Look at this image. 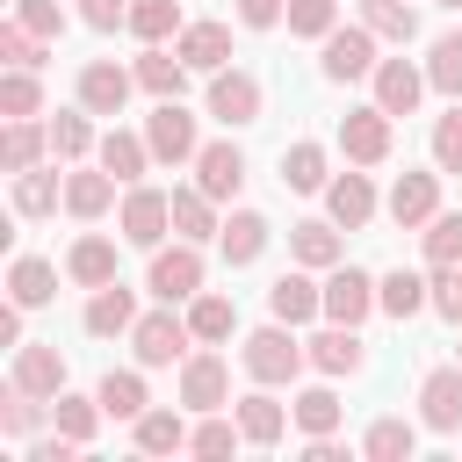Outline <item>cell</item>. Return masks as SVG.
Masks as SVG:
<instances>
[{
    "label": "cell",
    "mask_w": 462,
    "mask_h": 462,
    "mask_svg": "<svg viewBox=\"0 0 462 462\" xmlns=\"http://www.w3.org/2000/svg\"><path fill=\"white\" fill-rule=\"evenodd\" d=\"M188 339H195V325H188V318H173V303L130 325V346H137V361H144V368H173V361L188 354Z\"/></svg>",
    "instance_id": "1"
},
{
    "label": "cell",
    "mask_w": 462,
    "mask_h": 462,
    "mask_svg": "<svg viewBox=\"0 0 462 462\" xmlns=\"http://www.w3.org/2000/svg\"><path fill=\"white\" fill-rule=\"evenodd\" d=\"M144 144H152V159L159 166H188L202 144H195V116L180 108V101H159L152 116H144Z\"/></svg>",
    "instance_id": "2"
},
{
    "label": "cell",
    "mask_w": 462,
    "mask_h": 462,
    "mask_svg": "<svg viewBox=\"0 0 462 462\" xmlns=\"http://www.w3.org/2000/svg\"><path fill=\"white\" fill-rule=\"evenodd\" d=\"M238 361H245V375H253V383H289V375H296L310 354H303V346H296L282 325H260V332L245 339V354H238Z\"/></svg>",
    "instance_id": "3"
},
{
    "label": "cell",
    "mask_w": 462,
    "mask_h": 462,
    "mask_svg": "<svg viewBox=\"0 0 462 462\" xmlns=\"http://www.w3.org/2000/svg\"><path fill=\"white\" fill-rule=\"evenodd\" d=\"M180 404H188V411H224V404H231V368H224V354H188V361H180Z\"/></svg>",
    "instance_id": "4"
},
{
    "label": "cell",
    "mask_w": 462,
    "mask_h": 462,
    "mask_svg": "<svg viewBox=\"0 0 462 462\" xmlns=\"http://www.w3.org/2000/svg\"><path fill=\"white\" fill-rule=\"evenodd\" d=\"M152 296L159 303H188V296H202V253L180 238L173 253H152Z\"/></svg>",
    "instance_id": "5"
},
{
    "label": "cell",
    "mask_w": 462,
    "mask_h": 462,
    "mask_svg": "<svg viewBox=\"0 0 462 462\" xmlns=\"http://www.w3.org/2000/svg\"><path fill=\"white\" fill-rule=\"evenodd\" d=\"M130 87H137V72H123V65H108V58H94V65H79V108H87V116H123V101H130Z\"/></svg>",
    "instance_id": "6"
},
{
    "label": "cell",
    "mask_w": 462,
    "mask_h": 462,
    "mask_svg": "<svg viewBox=\"0 0 462 462\" xmlns=\"http://www.w3.org/2000/svg\"><path fill=\"white\" fill-rule=\"evenodd\" d=\"M339 144H346L354 166H383V159H390V108H346Z\"/></svg>",
    "instance_id": "7"
},
{
    "label": "cell",
    "mask_w": 462,
    "mask_h": 462,
    "mask_svg": "<svg viewBox=\"0 0 462 462\" xmlns=\"http://www.w3.org/2000/svg\"><path fill=\"white\" fill-rule=\"evenodd\" d=\"M166 224H173V195L166 188H130L123 195V238L130 245H159Z\"/></svg>",
    "instance_id": "8"
},
{
    "label": "cell",
    "mask_w": 462,
    "mask_h": 462,
    "mask_svg": "<svg viewBox=\"0 0 462 462\" xmlns=\"http://www.w3.org/2000/svg\"><path fill=\"white\" fill-rule=\"evenodd\" d=\"M209 116L217 123H260V79L253 72H209Z\"/></svg>",
    "instance_id": "9"
},
{
    "label": "cell",
    "mask_w": 462,
    "mask_h": 462,
    "mask_svg": "<svg viewBox=\"0 0 462 462\" xmlns=\"http://www.w3.org/2000/svg\"><path fill=\"white\" fill-rule=\"evenodd\" d=\"M375 303H383V296H375V282H368L361 267H332V282H325V318H332V325H361Z\"/></svg>",
    "instance_id": "10"
},
{
    "label": "cell",
    "mask_w": 462,
    "mask_h": 462,
    "mask_svg": "<svg viewBox=\"0 0 462 462\" xmlns=\"http://www.w3.org/2000/svg\"><path fill=\"white\" fill-rule=\"evenodd\" d=\"M419 419H426L433 433H455V426H462V361H455V368H433V375L419 383Z\"/></svg>",
    "instance_id": "11"
},
{
    "label": "cell",
    "mask_w": 462,
    "mask_h": 462,
    "mask_svg": "<svg viewBox=\"0 0 462 462\" xmlns=\"http://www.w3.org/2000/svg\"><path fill=\"white\" fill-rule=\"evenodd\" d=\"M361 72H375V29L361 22V29H332L325 36V79H361Z\"/></svg>",
    "instance_id": "12"
},
{
    "label": "cell",
    "mask_w": 462,
    "mask_h": 462,
    "mask_svg": "<svg viewBox=\"0 0 462 462\" xmlns=\"http://www.w3.org/2000/svg\"><path fill=\"white\" fill-rule=\"evenodd\" d=\"M195 188H202L209 202L238 195V188H245V152H238V144H202V152H195Z\"/></svg>",
    "instance_id": "13"
},
{
    "label": "cell",
    "mask_w": 462,
    "mask_h": 462,
    "mask_svg": "<svg viewBox=\"0 0 462 462\" xmlns=\"http://www.w3.org/2000/svg\"><path fill=\"white\" fill-rule=\"evenodd\" d=\"M390 217H397L404 231L433 224V217H440V173H397V188H390Z\"/></svg>",
    "instance_id": "14"
},
{
    "label": "cell",
    "mask_w": 462,
    "mask_h": 462,
    "mask_svg": "<svg viewBox=\"0 0 462 462\" xmlns=\"http://www.w3.org/2000/svg\"><path fill=\"white\" fill-rule=\"evenodd\" d=\"M310 368H318V375H361V368H368V346H361V332H354V325H332V332H318V339H310Z\"/></svg>",
    "instance_id": "15"
},
{
    "label": "cell",
    "mask_w": 462,
    "mask_h": 462,
    "mask_svg": "<svg viewBox=\"0 0 462 462\" xmlns=\"http://www.w3.org/2000/svg\"><path fill=\"white\" fill-rule=\"evenodd\" d=\"M419 94H426V72H419V65H404V58H383V65H375V108L411 116Z\"/></svg>",
    "instance_id": "16"
},
{
    "label": "cell",
    "mask_w": 462,
    "mask_h": 462,
    "mask_svg": "<svg viewBox=\"0 0 462 462\" xmlns=\"http://www.w3.org/2000/svg\"><path fill=\"white\" fill-rule=\"evenodd\" d=\"M14 383H22L29 397H58V390H65V354L22 339V346H14Z\"/></svg>",
    "instance_id": "17"
},
{
    "label": "cell",
    "mask_w": 462,
    "mask_h": 462,
    "mask_svg": "<svg viewBox=\"0 0 462 462\" xmlns=\"http://www.w3.org/2000/svg\"><path fill=\"white\" fill-rule=\"evenodd\" d=\"M130 325H137V296H130L123 282H101L94 303H87V332H94V339H116V332H130Z\"/></svg>",
    "instance_id": "18"
},
{
    "label": "cell",
    "mask_w": 462,
    "mask_h": 462,
    "mask_svg": "<svg viewBox=\"0 0 462 462\" xmlns=\"http://www.w3.org/2000/svg\"><path fill=\"white\" fill-rule=\"evenodd\" d=\"M173 51H180L195 72H224V58H231V29H224V22H188Z\"/></svg>",
    "instance_id": "19"
},
{
    "label": "cell",
    "mask_w": 462,
    "mask_h": 462,
    "mask_svg": "<svg viewBox=\"0 0 462 462\" xmlns=\"http://www.w3.org/2000/svg\"><path fill=\"white\" fill-rule=\"evenodd\" d=\"M267 310H274L282 325H303V318H318V310H325V289H318L310 274H282V282L267 289Z\"/></svg>",
    "instance_id": "20"
},
{
    "label": "cell",
    "mask_w": 462,
    "mask_h": 462,
    "mask_svg": "<svg viewBox=\"0 0 462 462\" xmlns=\"http://www.w3.org/2000/svg\"><path fill=\"white\" fill-rule=\"evenodd\" d=\"M325 202H332V224H346V231H361V224L375 217V188H368V173H339V180L325 188Z\"/></svg>",
    "instance_id": "21"
},
{
    "label": "cell",
    "mask_w": 462,
    "mask_h": 462,
    "mask_svg": "<svg viewBox=\"0 0 462 462\" xmlns=\"http://www.w3.org/2000/svg\"><path fill=\"white\" fill-rule=\"evenodd\" d=\"M217 245H224L231 267H253V260L267 253V217H260V209H238V217L217 231Z\"/></svg>",
    "instance_id": "22"
},
{
    "label": "cell",
    "mask_w": 462,
    "mask_h": 462,
    "mask_svg": "<svg viewBox=\"0 0 462 462\" xmlns=\"http://www.w3.org/2000/svg\"><path fill=\"white\" fill-rule=\"evenodd\" d=\"M137 87L159 94V101H180V87H188V58H180V51H144V58H137Z\"/></svg>",
    "instance_id": "23"
},
{
    "label": "cell",
    "mask_w": 462,
    "mask_h": 462,
    "mask_svg": "<svg viewBox=\"0 0 462 462\" xmlns=\"http://www.w3.org/2000/svg\"><path fill=\"white\" fill-rule=\"evenodd\" d=\"M108 202H116V173H108V166H79V173L65 180V209H72V217H101Z\"/></svg>",
    "instance_id": "24"
},
{
    "label": "cell",
    "mask_w": 462,
    "mask_h": 462,
    "mask_svg": "<svg viewBox=\"0 0 462 462\" xmlns=\"http://www.w3.org/2000/svg\"><path fill=\"white\" fill-rule=\"evenodd\" d=\"M7 289H14V303H22V310H43V303L58 296V267H51V260H29V253H22V260L7 267Z\"/></svg>",
    "instance_id": "25"
},
{
    "label": "cell",
    "mask_w": 462,
    "mask_h": 462,
    "mask_svg": "<svg viewBox=\"0 0 462 462\" xmlns=\"http://www.w3.org/2000/svg\"><path fill=\"white\" fill-rule=\"evenodd\" d=\"M101 166H108L123 188H137V173L152 166V144H144V137H130V130H108V137H101Z\"/></svg>",
    "instance_id": "26"
},
{
    "label": "cell",
    "mask_w": 462,
    "mask_h": 462,
    "mask_svg": "<svg viewBox=\"0 0 462 462\" xmlns=\"http://www.w3.org/2000/svg\"><path fill=\"white\" fill-rule=\"evenodd\" d=\"M173 231H180L188 245H202V238H217V231H224L202 188H173Z\"/></svg>",
    "instance_id": "27"
},
{
    "label": "cell",
    "mask_w": 462,
    "mask_h": 462,
    "mask_svg": "<svg viewBox=\"0 0 462 462\" xmlns=\"http://www.w3.org/2000/svg\"><path fill=\"white\" fill-rule=\"evenodd\" d=\"M238 426H245V440H253V448H274V440H282V426H289V411H282L267 390H253V397H238Z\"/></svg>",
    "instance_id": "28"
},
{
    "label": "cell",
    "mask_w": 462,
    "mask_h": 462,
    "mask_svg": "<svg viewBox=\"0 0 462 462\" xmlns=\"http://www.w3.org/2000/svg\"><path fill=\"white\" fill-rule=\"evenodd\" d=\"M65 274H72L79 289L116 282V245H108V238H79V245H72V260H65Z\"/></svg>",
    "instance_id": "29"
},
{
    "label": "cell",
    "mask_w": 462,
    "mask_h": 462,
    "mask_svg": "<svg viewBox=\"0 0 462 462\" xmlns=\"http://www.w3.org/2000/svg\"><path fill=\"white\" fill-rule=\"evenodd\" d=\"M94 397H101L108 419H137V411H152V404H144V375H130V368H108Z\"/></svg>",
    "instance_id": "30"
},
{
    "label": "cell",
    "mask_w": 462,
    "mask_h": 462,
    "mask_svg": "<svg viewBox=\"0 0 462 462\" xmlns=\"http://www.w3.org/2000/svg\"><path fill=\"white\" fill-rule=\"evenodd\" d=\"M375 296H383V310H390V318H419V310L433 303V289H426L419 274H404V267H397V274H383V282H375Z\"/></svg>",
    "instance_id": "31"
},
{
    "label": "cell",
    "mask_w": 462,
    "mask_h": 462,
    "mask_svg": "<svg viewBox=\"0 0 462 462\" xmlns=\"http://www.w3.org/2000/svg\"><path fill=\"white\" fill-rule=\"evenodd\" d=\"M188 325H195V339L217 346V339H231L238 310H231V296H209V289H202V296H188Z\"/></svg>",
    "instance_id": "32"
},
{
    "label": "cell",
    "mask_w": 462,
    "mask_h": 462,
    "mask_svg": "<svg viewBox=\"0 0 462 462\" xmlns=\"http://www.w3.org/2000/svg\"><path fill=\"white\" fill-rule=\"evenodd\" d=\"M51 419H58V433H65V440H79V448H87V440H94V426H101V397H65V390H58V397H51Z\"/></svg>",
    "instance_id": "33"
},
{
    "label": "cell",
    "mask_w": 462,
    "mask_h": 462,
    "mask_svg": "<svg viewBox=\"0 0 462 462\" xmlns=\"http://www.w3.org/2000/svg\"><path fill=\"white\" fill-rule=\"evenodd\" d=\"M130 426H137V448H144V455H173V448H188L180 411H137Z\"/></svg>",
    "instance_id": "34"
},
{
    "label": "cell",
    "mask_w": 462,
    "mask_h": 462,
    "mask_svg": "<svg viewBox=\"0 0 462 462\" xmlns=\"http://www.w3.org/2000/svg\"><path fill=\"white\" fill-rule=\"evenodd\" d=\"M411 448H419V433H411L404 419H375V426H368V440H361V455H368V462H411Z\"/></svg>",
    "instance_id": "35"
},
{
    "label": "cell",
    "mask_w": 462,
    "mask_h": 462,
    "mask_svg": "<svg viewBox=\"0 0 462 462\" xmlns=\"http://www.w3.org/2000/svg\"><path fill=\"white\" fill-rule=\"evenodd\" d=\"M43 144H51V130H36L29 116H14V123H7V144H0V159H7V173H29V166L43 159Z\"/></svg>",
    "instance_id": "36"
},
{
    "label": "cell",
    "mask_w": 462,
    "mask_h": 462,
    "mask_svg": "<svg viewBox=\"0 0 462 462\" xmlns=\"http://www.w3.org/2000/svg\"><path fill=\"white\" fill-rule=\"evenodd\" d=\"M289 253H296L303 267H339V231H332V224H296V231H289Z\"/></svg>",
    "instance_id": "37"
},
{
    "label": "cell",
    "mask_w": 462,
    "mask_h": 462,
    "mask_svg": "<svg viewBox=\"0 0 462 462\" xmlns=\"http://www.w3.org/2000/svg\"><path fill=\"white\" fill-rule=\"evenodd\" d=\"M361 22H368L375 36H390V43H411V36H419V14H411L404 0H361Z\"/></svg>",
    "instance_id": "38"
},
{
    "label": "cell",
    "mask_w": 462,
    "mask_h": 462,
    "mask_svg": "<svg viewBox=\"0 0 462 462\" xmlns=\"http://www.w3.org/2000/svg\"><path fill=\"white\" fill-rule=\"evenodd\" d=\"M282 180H289L296 195L325 188V152H318V144H289V152H282Z\"/></svg>",
    "instance_id": "39"
},
{
    "label": "cell",
    "mask_w": 462,
    "mask_h": 462,
    "mask_svg": "<svg viewBox=\"0 0 462 462\" xmlns=\"http://www.w3.org/2000/svg\"><path fill=\"white\" fill-rule=\"evenodd\" d=\"M14 209H22V217H51V209H58V173H36V166L14 173Z\"/></svg>",
    "instance_id": "40"
},
{
    "label": "cell",
    "mask_w": 462,
    "mask_h": 462,
    "mask_svg": "<svg viewBox=\"0 0 462 462\" xmlns=\"http://www.w3.org/2000/svg\"><path fill=\"white\" fill-rule=\"evenodd\" d=\"M339 411H346V404H339V397H332V390H325V383H318V390H303V397H296V426H303V433H310V440H318V433H332V426H339Z\"/></svg>",
    "instance_id": "41"
},
{
    "label": "cell",
    "mask_w": 462,
    "mask_h": 462,
    "mask_svg": "<svg viewBox=\"0 0 462 462\" xmlns=\"http://www.w3.org/2000/svg\"><path fill=\"white\" fill-rule=\"evenodd\" d=\"M173 29H180V7H173V0H130V36L159 43V36H173Z\"/></svg>",
    "instance_id": "42"
},
{
    "label": "cell",
    "mask_w": 462,
    "mask_h": 462,
    "mask_svg": "<svg viewBox=\"0 0 462 462\" xmlns=\"http://www.w3.org/2000/svg\"><path fill=\"white\" fill-rule=\"evenodd\" d=\"M426 79H433L448 101H462V36H440V43H433V58H426Z\"/></svg>",
    "instance_id": "43"
},
{
    "label": "cell",
    "mask_w": 462,
    "mask_h": 462,
    "mask_svg": "<svg viewBox=\"0 0 462 462\" xmlns=\"http://www.w3.org/2000/svg\"><path fill=\"white\" fill-rule=\"evenodd\" d=\"M426 260H433V267H462V217H455V209L426 224Z\"/></svg>",
    "instance_id": "44"
},
{
    "label": "cell",
    "mask_w": 462,
    "mask_h": 462,
    "mask_svg": "<svg viewBox=\"0 0 462 462\" xmlns=\"http://www.w3.org/2000/svg\"><path fill=\"white\" fill-rule=\"evenodd\" d=\"M36 101H43L36 72H29V65H14V72L0 79V116H36Z\"/></svg>",
    "instance_id": "45"
},
{
    "label": "cell",
    "mask_w": 462,
    "mask_h": 462,
    "mask_svg": "<svg viewBox=\"0 0 462 462\" xmlns=\"http://www.w3.org/2000/svg\"><path fill=\"white\" fill-rule=\"evenodd\" d=\"M0 433H7V440H29V433H36V397H29L22 383H7V397H0Z\"/></svg>",
    "instance_id": "46"
},
{
    "label": "cell",
    "mask_w": 462,
    "mask_h": 462,
    "mask_svg": "<svg viewBox=\"0 0 462 462\" xmlns=\"http://www.w3.org/2000/svg\"><path fill=\"white\" fill-rule=\"evenodd\" d=\"M433 166H440V173H462V101L433 123Z\"/></svg>",
    "instance_id": "47"
},
{
    "label": "cell",
    "mask_w": 462,
    "mask_h": 462,
    "mask_svg": "<svg viewBox=\"0 0 462 462\" xmlns=\"http://www.w3.org/2000/svg\"><path fill=\"white\" fill-rule=\"evenodd\" d=\"M0 58L36 72V65H43V36H36V29H22V22H7V29H0Z\"/></svg>",
    "instance_id": "48"
},
{
    "label": "cell",
    "mask_w": 462,
    "mask_h": 462,
    "mask_svg": "<svg viewBox=\"0 0 462 462\" xmlns=\"http://www.w3.org/2000/svg\"><path fill=\"white\" fill-rule=\"evenodd\" d=\"M87 144H94V130H87V108L51 123V152H58V159H87Z\"/></svg>",
    "instance_id": "49"
},
{
    "label": "cell",
    "mask_w": 462,
    "mask_h": 462,
    "mask_svg": "<svg viewBox=\"0 0 462 462\" xmlns=\"http://www.w3.org/2000/svg\"><path fill=\"white\" fill-rule=\"evenodd\" d=\"M289 29L296 36H332L339 14H332V0H289Z\"/></svg>",
    "instance_id": "50"
},
{
    "label": "cell",
    "mask_w": 462,
    "mask_h": 462,
    "mask_svg": "<svg viewBox=\"0 0 462 462\" xmlns=\"http://www.w3.org/2000/svg\"><path fill=\"white\" fill-rule=\"evenodd\" d=\"M238 440H245V426H224V419H202V426L188 433V448H195V455H231Z\"/></svg>",
    "instance_id": "51"
},
{
    "label": "cell",
    "mask_w": 462,
    "mask_h": 462,
    "mask_svg": "<svg viewBox=\"0 0 462 462\" xmlns=\"http://www.w3.org/2000/svg\"><path fill=\"white\" fill-rule=\"evenodd\" d=\"M14 22L36 29V36H58V29H65V7H58V0H14Z\"/></svg>",
    "instance_id": "52"
},
{
    "label": "cell",
    "mask_w": 462,
    "mask_h": 462,
    "mask_svg": "<svg viewBox=\"0 0 462 462\" xmlns=\"http://www.w3.org/2000/svg\"><path fill=\"white\" fill-rule=\"evenodd\" d=\"M426 289H433V310H440L448 325H462V274H455V267H433Z\"/></svg>",
    "instance_id": "53"
},
{
    "label": "cell",
    "mask_w": 462,
    "mask_h": 462,
    "mask_svg": "<svg viewBox=\"0 0 462 462\" xmlns=\"http://www.w3.org/2000/svg\"><path fill=\"white\" fill-rule=\"evenodd\" d=\"M79 22L108 36V29H130V7H123V0H79Z\"/></svg>",
    "instance_id": "54"
},
{
    "label": "cell",
    "mask_w": 462,
    "mask_h": 462,
    "mask_svg": "<svg viewBox=\"0 0 462 462\" xmlns=\"http://www.w3.org/2000/svg\"><path fill=\"white\" fill-rule=\"evenodd\" d=\"M282 14H289V0H238V22L245 29H274Z\"/></svg>",
    "instance_id": "55"
},
{
    "label": "cell",
    "mask_w": 462,
    "mask_h": 462,
    "mask_svg": "<svg viewBox=\"0 0 462 462\" xmlns=\"http://www.w3.org/2000/svg\"><path fill=\"white\" fill-rule=\"evenodd\" d=\"M0 346H22V303L0 310Z\"/></svg>",
    "instance_id": "56"
},
{
    "label": "cell",
    "mask_w": 462,
    "mask_h": 462,
    "mask_svg": "<svg viewBox=\"0 0 462 462\" xmlns=\"http://www.w3.org/2000/svg\"><path fill=\"white\" fill-rule=\"evenodd\" d=\"M440 7H462V0H440Z\"/></svg>",
    "instance_id": "57"
}]
</instances>
